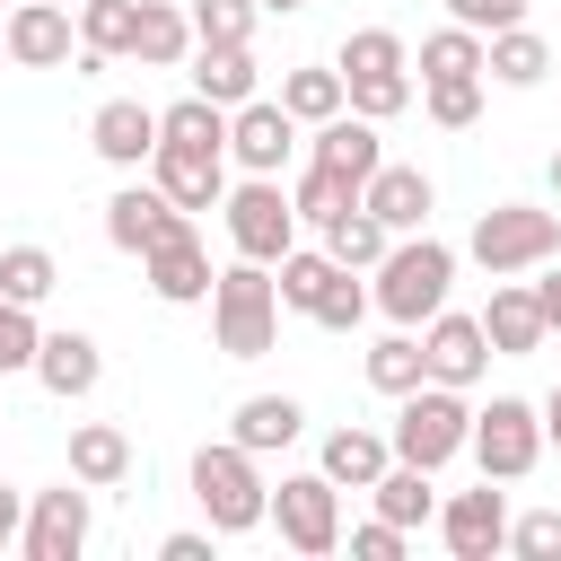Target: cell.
<instances>
[{
    "label": "cell",
    "instance_id": "cell-1",
    "mask_svg": "<svg viewBox=\"0 0 561 561\" xmlns=\"http://www.w3.org/2000/svg\"><path fill=\"white\" fill-rule=\"evenodd\" d=\"M447 289H456V245H447V237H430V228L394 237V245H386V263L368 272L377 316H386V324H412V333L447 307Z\"/></svg>",
    "mask_w": 561,
    "mask_h": 561
},
{
    "label": "cell",
    "instance_id": "cell-2",
    "mask_svg": "<svg viewBox=\"0 0 561 561\" xmlns=\"http://www.w3.org/2000/svg\"><path fill=\"white\" fill-rule=\"evenodd\" d=\"M193 500H202L210 535H254V526H272L263 456L237 447V438H202V447H193Z\"/></svg>",
    "mask_w": 561,
    "mask_h": 561
},
{
    "label": "cell",
    "instance_id": "cell-3",
    "mask_svg": "<svg viewBox=\"0 0 561 561\" xmlns=\"http://www.w3.org/2000/svg\"><path fill=\"white\" fill-rule=\"evenodd\" d=\"M210 342H219V359H263L280 342V280H272V263L237 254L210 280Z\"/></svg>",
    "mask_w": 561,
    "mask_h": 561
},
{
    "label": "cell",
    "instance_id": "cell-4",
    "mask_svg": "<svg viewBox=\"0 0 561 561\" xmlns=\"http://www.w3.org/2000/svg\"><path fill=\"white\" fill-rule=\"evenodd\" d=\"M465 254H473L491 280H517V272H535V263L561 254V210H543V202H500V210L473 219Z\"/></svg>",
    "mask_w": 561,
    "mask_h": 561
},
{
    "label": "cell",
    "instance_id": "cell-5",
    "mask_svg": "<svg viewBox=\"0 0 561 561\" xmlns=\"http://www.w3.org/2000/svg\"><path fill=\"white\" fill-rule=\"evenodd\" d=\"M394 456L403 465H447V456H465V438H473V403H465V386H412V394H394Z\"/></svg>",
    "mask_w": 561,
    "mask_h": 561
},
{
    "label": "cell",
    "instance_id": "cell-6",
    "mask_svg": "<svg viewBox=\"0 0 561 561\" xmlns=\"http://www.w3.org/2000/svg\"><path fill=\"white\" fill-rule=\"evenodd\" d=\"M465 456H473L491 482H526V473L543 465V403H526V394H491V403L473 412Z\"/></svg>",
    "mask_w": 561,
    "mask_h": 561
},
{
    "label": "cell",
    "instance_id": "cell-7",
    "mask_svg": "<svg viewBox=\"0 0 561 561\" xmlns=\"http://www.w3.org/2000/svg\"><path fill=\"white\" fill-rule=\"evenodd\" d=\"M219 219H228V245L254 254V263H280V254L298 245V202H289L280 175H245V184H228Z\"/></svg>",
    "mask_w": 561,
    "mask_h": 561
},
{
    "label": "cell",
    "instance_id": "cell-8",
    "mask_svg": "<svg viewBox=\"0 0 561 561\" xmlns=\"http://www.w3.org/2000/svg\"><path fill=\"white\" fill-rule=\"evenodd\" d=\"M272 526H280V543L307 552V561L342 552V482H324V473H280V491H272Z\"/></svg>",
    "mask_w": 561,
    "mask_h": 561
},
{
    "label": "cell",
    "instance_id": "cell-9",
    "mask_svg": "<svg viewBox=\"0 0 561 561\" xmlns=\"http://www.w3.org/2000/svg\"><path fill=\"white\" fill-rule=\"evenodd\" d=\"M88 535H96V491L70 473V482H53V491L26 500V535H18V552H26V561H79Z\"/></svg>",
    "mask_w": 561,
    "mask_h": 561
},
{
    "label": "cell",
    "instance_id": "cell-10",
    "mask_svg": "<svg viewBox=\"0 0 561 561\" xmlns=\"http://www.w3.org/2000/svg\"><path fill=\"white\" fill-rule=\"evenodd\" d=\"M298 158V114L280 105V96H245L237 114H228V167H245V175H280Z\"/></svg>",
    "mask_w": 561,
    "mask_h": 561
},
{
    "label": "cell",
    "instance_id": "cell-11",
    "mask_svg": "<svg viewBox=\"0 0 561 561\" xmlns=\"http://www.w3.org/2000/svg\"><path fill=\"white\" fill-rule=\"evenodd\" d=\"M140 280H149L158 307H210V280H219V272H210V245L193 237V219L167 228V237L140 254Z\"/></svg>",
    "mask_w": 561,
    "mask_h": 561
},
{
    "label": "cell",
    "instance_id": "cell-12",
    "mask_svg": "<svg viewBox=\"0 0 561 561\" xmlns=\"http://www.w3.org/2000/svg\"><path fill=\"white\" fill-rule=\"evenodd\" d=\"M438 543H447L456 561H491V552H508V500L491 491V473H482L473 491L438 500Z\"/></svg>",
    "mask_w": 561,
    "mask_h": 561
},
{
    "label": "cell",
    "instance_id": "cell-13",
    "mask_svg": "<svg viewBox=\"0 0 561 561\" xmlns=\"http://www.w3.org/2000/svg\"><path fill=\"white\" fill-rule=\"evenodd\" d=\"M421 359H430V377L438 386H482V368H491V333H482V316H456V307H438L430 324H421Z\"/></svg>",
    "mask_w": 561,
    "mask_h": 561
},
{
    "label": "cell",
    "instance_id": "cell-14",
    "mask_svg": "<svg viewBox=\"0 0 561 561\" xmlns=\"http://www.w3.org/2000/svg\"><path fill=\"white\" fill-rule=\"evenodd\" d=\"M88 149H96L105 167L140 175V167L158 158V105H140V96H105V105L88 114Z\"/></svg>",
    "mask_w": 561,
    "mask_h": 561
},
{
    "label": "cell",
    "instance_id": "cell-15",
    "mask_svg": "<svg viewBox=\"0 0 561 561\" xmlns=\"http://www.w3.org/2000/svg\"><path fill=\"white\" fill-rule=\"evenodd\" d=\"M149 184H158L175 210H219V202H228V149H175V140H158Z\"/></svg>",
    "mask_w": 561,
    "mask_h": 561
},
{
    "label": "cell",
    "instance_id": "cell-16",
    "mask_svg": "<svg viewBox=\"0 0 561 561\" xmlns=\"http://www.w3.org/2000/svg\"><path fill=\"white\" fill-rule=\"evenodd\" d=\"M0 26H9V61H18V70H61L70 44H79V18H70L61 0H18Z\"/></svg>",
    "mask_w": 561,
    "mask_h": 561
},
{
    "label": "cell",
    "instance_id": "cell-17",
    "mask_svg": "<svg viewBox=\"0 0 561 561\" xmlns=\"http://www.w3.org/2000/svg\"><path fill=\"white\" fill-rule=\"evenodd\" d=\"M184 219H193V210H175V202L140 175V184H123V193L105 202V245H114V254H149V245H158L167 228H184Z\"/></svg>",
    "mask_w": 561,
    "mask_h": 561
},
{
    "label": "cell",
    "instance_id": "cell-18",
    "mask_svg": "<svg viewBox=\"0 0 561 561\" xmlns=\"http://www.w3.org/2000/svg\"><path fill=\"white\" fill-rule=\"evenodd\" d=\"M482 333H491V359H526V351H543V342H552V324H543V307H535L526 272H517V280H491Z\"/></svg>",
    "mask_w": 561,
    "mask_h": 561
},
{
    "label": "cell",
    "instance_id": "cell-19",
    "mask_svg": "<svg viewBox=\"0 0 561 561\" xmlns=\"http://www.w3.org/2000/svg\"><path fill=\"white\" fill-rule=\"evenodd\" d=\"M96 377H105V351H96V333H79V324L44 333V351H35V386H44V394L79 403V394H96Z\"/></svg>",
    "mask_w": 561,
    "mask_h": 561
},
{
    "label": "cell",
    "instance_id": "cell-20",
    "mask_svg": "<svg viewBox=\"0 0 561 561\" xmlns=\"http://www.w3.org/2000/svg\"><path fill=\"white\" fill-rule=\"evenodd\" d=\"M307 158L316 167H333V175H351V184H368L377 167H386V140H377V123L368 114H333V123H316V140H307Z\"/></svg>",
    "mask_w": 561,
    "mask_h": 561
},
{
    "label": "cell",
    "instance_id": "cell-21",
    "mask_svg": "<svg viewBox=\"0 0 561 561\" xmlns=\"http://www.w3.org/2000/svg\"><path fill=\"white\" fill-rule=\"evenodd\" d=\"M359 202H368V210H377L394 237H412V228H430V210H438V184H430L421 167H394V158H386V167L359 184Z\"/></svg>",
    "mask_w": 561,
    "mask_h": 561
},
{
    "label": "cell",
    "instance_id": "cell-22",
    "mask_svg": "<svg viewBox=\"0 0 561 561\" xmlns=\"http://www.w3.org/2000/svg\"><path fill=\"white\" fill-rule=\"evenodd\" d=\"M193 96H210V105H245V96H263V70H254V44H193Z\"/></svg>",
    "mask_w": 561,
    "mask_h": 561
},
{
    "label": "cell",
    "instance_id": "cell-23",
    "mask_svg": "<svg viewBox=\"0 0 561 561\" xmlns=\"http://www.w3.org/2000/svg\"><path fill=\"white\" fill-rule=\"evenodd\" d=\"M298 430H307V403H298V394H245V403L228 412V438H237V447H254V456L298 447Z\"/></svg>",
    "mask_w": 561,
    "mask_h": 561
},
{
    "label": "cell",
    "instance_id": "cell-24",
    "mask_svg": "<svg viewBox=\"0 0 561 561\" xmlns=\"http://www.w3.org/2000/svg\"><path fill=\"white\" fill-rule=\"evenodd\" d=\"M386 465H394V438L386 430H324V447H316V473L342 482V491H368Z\"/></svg>",
    "mask_w": 561,
    "mask_h": 561
},
{
    "label": "cell",
    "instance_id": "cell-25",
    "mask_svg": "<svg viewBox=\"0 0 561 561\" xmlns=\"http://www.w3.org/2000/svg\"><path fill=\"white\" fill-rule=\"evenodd\" d=\"M70 473H79L88 491L131 482V438H123L114 421H79V430H70Z\"/></svg>",
    "mask_w": 561,
    "mask_h": 561
},
{
    "label": "cell",
    "instance_id": "cell-26",
    "mask_svg": "<svg viewBox=\"0 0 561 561\" xmlns=\"http://www.w3.org/2000/svg\"><path fill=\"white\" fill-rule=\"evenodd\" d=\"M368 500H377V517H394L403 535H412V526H438V491H430V465H403V456H394V465L368 482Z\"/></svg>",
    "mask_w": 561,
    "mask_h": 561
},
{
    "label": "cell",
    "instance_id": "cell-27",
    "mask_svg": "<svg viewBox=\"0 0 561 561\" xmlns=\"http://www.w3.org/2000/svg\"><path fill=\"white\" fill-rule=\"evenodd\" d=\"M131 61H149V70H175V61H193V18H184V0H140Z\"/></svg>",
    "mask_w": 561,
    "mask_h": 561
},
{
    "label": "cell",
    "instance_id": "cell-28",
    "mask_svg": "<svg viewBox=\"0 0 561 561\" xmlns=\"http://www.w3.org/2000/svg\"><path fill=\"white\" fill-rule=\"evenodd\" d=\"M543 70H552V44L517 18V26H500L491 35V53H482V79H500V88H543Z\"/></svg>",
    "mask_w": 561,
    "mask_h": 561
},
{
    "label": "cell",
    "instance_id": "cell-29",
    "mask_svg": "<svg viewBox=\"0 0 561 561\" xmlns=\"http://www.w3.org/2000/svg\"><path fill=\"white\" fill-rule=\"evenodd\" d=\"M386 245H394V228H386L368 202H351V210H333V219H324V254H333V263H351V272H377V263H386Z\"/></svg>",
    "mask_w": 561,
    "mask_h": 561
},
{
    "label": "cell",
    "instance_id": "cell-30",
    "mask_svg": "<svg viewBox=\"0 0 561 561\" xmlns=\"http://www.w3.org/2000/svg\"><path fill=\"white\" fill-rule=\"evenodd\" d=\"M280 105L316 131V123H333V114L351 105V88H342V70H333V61H298V70H280Z\"/></svg>",
    "mask_w": 561,
    "mask_h": 561
},
{
    "label": "cell",
    "instance_id": "cell-31",
    "mask_svg": "<svg viewBox=\"0 0 561 561\" xmlns=\"http://www.w3.org/2000/svg\"><path fill=\"white\" fill-rule=\"evenodd\" d=\"M368 386L394 403V394H412V386H430V359H421V333L412 324H394L386 342H368Z\"/></svg>",
    "mask_w": 561,
    "mask_h": 561
},
{
    "label": "cell",
    "instance_id": "cell-32",
    "mask_svg": "<svg viewBox=\"0 0 561 561\" xmlns=\"http://www.w3.org/2000/svg\"><path fill=\"white\" fill-rule=\"evenodd\" d=\"M131 35H140V0H79L88 61H131Z\"/></svg>",
    "mask_w": 561,
    "mask_h": 561
},
{
    "label": "cell",
    "instance_id": "cell-33",
    "mask_svg": "<svg viewBox=\"0 0 561 561\" xmlns=\"http://www.w3.org/2000/svg\"><path fill=\"white\" fill-rule=\"evenodd\" d=\"M482 53H491V35H473V26H438V35H421V88L430 79H482Z\"/></svg>",
    "mask_w": 561,
    "mask_h": 561
},
{
    "label": "cell",
    "instance_id": "cell-34",
    "mask_svg": "<svg viewBox=\"0 0 561 561\" xmlns=\"http://www.w3.org/2000/svg\"><path fill=\"white\" fill-rule=\"evenodd\" d=\"M158 140H175V149H228V105L175 96V105H158Z\"/></svg>",
    "mask_w": 561,
    "mask_h": 561
},
{
    "label": "cell",
    "instance_id": "cell-35",
    "mask_svg": "<svg viewBox=\"0 0 561 561\" xmlns=\"http://www.w3.org/2000/svg\"><path fill=\"white\" fill-rule=\"evenodd\" d=\"M61 289V263H53V245H0V298H18V307H44Z\"/></svg>",
    "mask_w": 561,
    "mask_h": 561
},
{
    "label": "cell",
    "instance_id": "cell-36",
    "mask_svg": "<svg viewBox=\"0 0 561 561\" xmlns=\"http://www.w3.org/2000/svg\"><path fill=\"white\" fill-rule=\"evenodd\" d=\"M272 280H280V307H289V316H316V298H324V280H333V254H324V245H289V254L272 263Z\"/></svg>",
    "mask_w": 561,
    "mask_h": 561
},
{
    "label": "cell",
    "instance_id": "cell-37",
    "mask_svg": "<svg viewBox=\"0 0 561 561\" xmlns=\"http://www.w3.org/2000/svg\"><path fill=\"white\" fill-rule=\"evenodd\" d=\"M184 18H193V44H254L263 0H184Z\"/></svg>",
    "mask_w": 561,
    "mask_h": 561
},
{
    "label": "cell",
    "instance_id": "cell-38",
    "mask_svg": "<svg viewBox=\"0 0 561 561\" xmlns=\"http://www.w3.org/2000/svg\"><path fill=\"white\" fill-rule=\"evenodd\" d=\"M289 202H298V219H316V228H324V219H333V210H351V202H359V184H351V175H333V167H316V158H307V175H298V184H289Z\"/></svg>",
    "mask_w": 561,
    "mask_h": 561
},
{
    "label": "cell",
    "instance_id": "cell-39",
    "mask_svg": "<svg viewBox=\"0 0 561 561\" xmlns=\"http://www.w3.org/2000/svg\"><path fill=\"white\" fill-rule=\"evenodd\" d=\"M368 307H377V298L359 289V272H351V263H333V280H324V298H316V324H324V333H359V316H368Z\"/></svg>",
    "mask_w": 561,
    "mask_h": 561
},
{
    "label": "cell",
    "instance_id": "cell-40",
    "mask_svg": "<svg viewBox=\"0 0 561 561\" xmlns=\"http://www.w3.org/2000/svg\"><path fill=\"white\" fill-rule=\"evenodd\" d=\"M35 351H44V324H35V307H18V298H0V377H18V368H35Z\"/></svg>",
    "mask_w": 561,
    "mask_h": 561
},
{
    "label": "cell",
    "instance_id": "cell-41",
    "mask_svg": "<svg viewBox=\"0 0 561 561\" xmlns=\"http://www.w3.org/2000/svg\"><path fill=\"white\" fill-rule=\"evenodd\" d=\"M430 123L438 131H473L482 123V79H430Z\"/></svg>",
    "mask_w": 561,
    "mask_h": 561
},
{
    "label": "cell",
    "instance_id": "cell-42",
    "mask_svg": "<svg viewBox=\"0 0 561 561\" xmlns=\"http://www.w3.org/2000/svg\"><path fill=\"white\" fill-rule=\"evenodd\" d=\"M508 552H517V561H561V508L508 517Z\"/></svg>",
    "mask_w": 561,
    "mask_h": 561
},
{
    "label": "cell",
    "instance_id": "cell-43",
    "mask_svg": "<svg viewBox=\"0 0 561 561\" xmlns=\"http://www.w3.org/2000/svg\"><path fill=\"white\" fill-rule=\"evenodd\" d=\"M447 18H456V26H473V35H500V26H517V18H526V0H447Z\"/></svg>",
    "mask_w": 561,
    "mask_h": 561
},
{
    "label": "cell",
    "instance_id": "cell-44",
    "mask_svg": "<svg viewBox=\"0 0 561 561\" xmlns=\"http://www.w3.org/2000/svg\"><path fill=\"white\" fill-rule=\"evenodd\" d=\"M351 552L359 561H403V526L394 517H368V526H351Z\"/></svg>",
    "mask_w": 561,
    "mask_h": 561
},
{
    "label": "cell",
    "instance_id": "cell-45",
    "mask_svg": "<svg viewBox=\"0 0 561 561\" xmlns=\"http://www.w3.org/2000/svg\"><path fill=\"white\" fill-rule=\"evenodd\" d=\"M526 289H535V307H543V324L561 333V254H552V263H535V272H526Z\"/></svg>",
    "mask_w": 561,
    "mask_h": 561
},
{
    "label": "cell",
    "instance_id": "cell-46",
    "mask_svg": "<svg viewBox=\"0 0 561 561\" xmlns=\"http://www.w3.org/2000/svg\"><path fill=\"white\" fill-rule=\"evenodd\" d=\"M18 535H26V491H9V482H0V552H9Z\"/></svg>",
    "mask_w": 561,
    "mask_h": 561
},
{
    "label": "cell",
    "instance_id": "cell-47",
    "mask_svg": "<svg viewBox=\"0 0 561 561\" xmlns=\"http://www.w3.org/2000/svg\"><path fill=\"white\" fill-rule=\"evenodd\" d=\"M158 561H210V535H193V526H184V535H167V543H158Z\"/></svg>",
    "mask_w": 561,
    "mask_h": 561
},
{
    "label": "cell",
    "instance_id": "cell-48",
    "mask_svg": "<svg viewBox=\"0 0 561 561\" xmlns=\"http://www.w3.org/2000/svg\"><path fill=\"white\" fill-rule=\"evenodd\" d=\"M543 447H561V386L543 394Z\"/></svg>",
    "mask_w": 561,
    "mask_h": 561
},
{
    "label": "cell",
    "instance_id": "cell-49",
    "mask_svg": "<svg viewBox=\"0 0 561 561\" xmlns=\"http://www.w3.org/2000/svg\"><path fill=\"white\" fill-rule=\"evenodd\" d=\"M263 9H272V18H298V9H307V0H263Z\"/></svg>",
    "mask_w": 561,
    "mask_h": 561
},
{
    "label": "cell",
    "instance_id": "cell-50",
    "mask_svg": "<svg viewBox=\"0 0 561 561\" xmlns=\"http://www.w3.org/2000/svg\"><path fill=\"white\" fill-rule=\"evenodd\" d=\"M0 70H18V61H9V26H0Z\"/></svg>",
    "mask_w": 561,
    "mask_h": 561
},
{
    "label": "cell",
    "instance_id": "cell-51",
    "mask_svg": "<svg viewBox=\"0 0 561 561\" xmlns=\"http://www.w3.org/2000/svg\"><path fill=\"white\" fill-rule=\"evenodd\" d=\"M552 202H561V149H552Z\"/></svg>",
    "mask_w": 561,
    "mask_h": 561
},
{
    "label": "cell",
    "instance_id": "cell-52",
    "mask_svg": "<svg viewBox=\"0 0 561 561\" xmlns=\"http://www.w3.org/2000/svg\"><path fill=\"white\" fill-rule=\"evenodd\" d=\"M61 9H79V0H61Z\"/></svg>",
    "mask_w": 561,
    "mask_h": 561
}]
</instances>
